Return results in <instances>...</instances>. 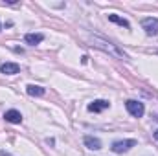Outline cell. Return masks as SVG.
Returning <instances> with one entry per match:
<instances>
[{
  "mask_svg": "<svg viewBox=\"0 0 158 156\" xmlns=\"http://www.w3.org/2000/svg\"><path fill=\"white\" fill-rule=\"evenodd\" d=\"M94 46H98V48H101V50H105V51H109V53H112V55H116L119 59H129L127 57V53L123 51V50H119L116 44H112V42H107V40L99 39V37H94Z\"/></svg>",
  "mask_w": 158,
  "mask_h": 156,
  "instance_id": "cell-1",
  "label": "cell"
},
{
  "mask_svg": "<svg viewBox=\"0 0 158 156\" xmlns=\"http://www.w3.org/2000/svg\"><path fill=\"white\" fill-rule=\"evenodd\" d=\"M26 92H28L30 96H37V97H40V96L46 94V90H44L42 86H37V84H28V86H26Z\"/></svg>",
  "mask_w": 158,
  "mask_h": 156,
  "instance_id": "cell-10",
  "label": "cell"
},
{
  "mask_svg": "<svg viewBox=\"0 0 158 156\" xmlns=\"http://www.w3.org/2000/svg\"><path fill=\"white\" fill-rule=\"evenodd\" d=\"M109 20H110V22H116V24L123 26V28H131V24H129L125 18H121V17H118V15H114V13H110V15H109Z\"/></svg>",
  "mask_w": 158,
  "mask_h": 156,
  "instance_id": "cell-11",
  "label": "cell"
},
{
  "mask_svg": "<svg viewBox=\"0 0 158 156\" xmlns=\"http://www.w3.org/2000/svg\"><path fill=\"white\" fill-rule=\"evenodd\" d=\"M142 28L145 30V33L147 35H158V18L155 17H147V18H143L142 20Z\"/></svg>",
  "mask_w": 158,
  "mask_h": 156,
  "instance_id": "cell-4",
  "label": "cell"
},
{
  "mask_svg": "<svg viewBox=\"0 0 158 156\" xmlns=\"http://www.w3.org/2000/svg\"><path fill=\"white\" fill-rule=\"evenodd\" d=\"M109 107H110L109 101H105V99H96V101H92V103L88 105V110H90V112H101V110H107Z\"/></svg>",
  "mask_w": 158,
  "mask_h": 156,
  "instance_id": "cell-5",
  "label": "cell"
},
{
  "mask_svg": "<svg viewBox=\"0 0 158 156\" xmlns=\"http://www.w3.org/2000/svg\"><path fill=\"white\" fill-rule=\"evenodd\" d=\"M155 138H156V140H158V130H156V132H155Z\"/></svg>",
  "mask_w": 158,
  "mask_h": 156,
  "instance_id": "cell-12",
  "label": "cell"
},
{
  "mask_svg": "<svg viewBox=\"0 0 158 156\" xmlns=\"http://www.w3.org/2000/svg\"><path fill=\"white\" fill-rule=\"evenodd\" d=\"M136 145V140H118V142H114L112 143V151L116 153V154H121V153H127L131 147H134Z\"/></svg>",
  "mask_w": 158,
  "mask_h": 156,
  "instance_id": "cell-3",
  "label": "cell"
},
{
  "mask_svg": "<svg viewBox=\"0 0 158 156\" xmlns=\"http://www.w3.org/2000/svg\"><path fill=\"white\" fill-rule=\"evenodd\" d=\"M0 30H2V26H0Z\"/></svg>",
  "mask_w": 158,
  "mask_h": 156,
  "instance_id": "cell-13",
  "label": "cell"
},
{
  "mask_svg": "<svg viewBox=\"0 0 158 156\" xmlns=\"http://www.w3.org/2000/svg\"><path fill=\"white\" fill-rule=\"evenodd\" d=\"M42 39H44V35H42V33H26V35H24L26 44H31V46H35V44L42 42Z\"/></svg>",
  "mask_w": 158,
  "mask_h": 156,
  "instance_id": "cell-9",
  "label": "cell"
},
{
  "mask_svg": "<svg viewBox=\"0 0 158 156\" xmlns=\"http://www.w3.org/2000/svg\"><path fill=\"white\" fill-rule=\"evenodd\" d=\"M125 107H127V112H129L131 116H134V117H142V116H143V112H145L143 103L134 101V99H129V101L125 103Z\"/></svg>",
  "mask_w": 158,
  "mask_h": 156,
  "instance_id": "cell-2",
  "label": "cell"
},
{
  "mask_svg": "<svg viewBox=\"0 0 158 156\" xmlns=\"http://www.w3.org/2000/svg\"><path fill=\"white\" fill-rule=\"evenodd\" d=\"M4 119L9 121V123H20V121H22V114H20L19 110H7V112L4 114Z\"/></svg>",
  "mask_w": 158,
  "mask_h": 156,
  "instance_id": "cell-8",
  "label": "cell"
},
{
  "mask_svg": "<svg viewBox=\"0 0 158 156\" xmlns=\"http://www.w3.org/2000/svg\"><path fill=\"white\" fill-rule=\"evenodd\" d=\"M19 70H20V66L17 63H4L0 66V72L6 76H15V74H19Z\"/></svg>",
  "mask_w": 158,
  "mask_h": 156,
  "instance_id": "cell-6",
  "label": "cell"
},
{
  "mask_svg": "<svg viewBox=\"0 0 158 156\" xmlns=\"http://www.w3.org/2000/svg\"><path fill=\"white\" fill-rule=\"evenodd\" d=\"M85 145L90 149V151H99L101 149V142L98 140V138H94V136H85Z\"/></svg>",
  "mask_w": 158,
  "mask_h": 156,
  "instance_id": "cell-7",
  "label": "cell"
}]
</instances>
